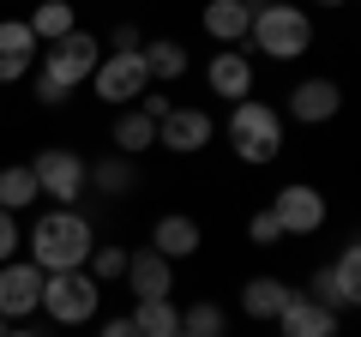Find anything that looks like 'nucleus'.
I'll return each instance as SVG.
<instances>
[{
    "instance_id": "1",
    "label": "nucleus",
    "mask_w": 361,
    "mask_h": 337,
    "mask_svg": "<svg viewBox=\"0 0 361 337\" xmlns=\"http://www.w3.org/2000/svg\"><path fill=\"white\" fill-rule=\"evenodd\" d=\"M25 247H30V265L42 277L49 271H85L90 247H97V229H90V217L78 205H49V211H37Z\"/></svg>"
},
{
    "instance_id": "2",
    "label": "nucleus",
    "mask_w": 361,
    "mask_h": 337,
    "mask_svg": "<svg viewBox=\"0 0 361 337\" xmlns=\"http://www.w3.org/2000/svg\"><path fill=\"white\" fill-rule=\"evenodd\" d=\"M283 145H289L283 115H277L265 97H241V103H229V151L241 157L247 168L277 163V157H283Z\"/></svg>"
},
{
    "instance_id": "3",
    "label": "nucleus",
    "mask_w": 361,
    "mask_h": 337,
    "mask_svg": "<svg viewBox=\"0 0 361 337\" xmlns=\"http://www.w3.org/2000/svg\"><path fill=\"white\" fill-rule=\"evenodd\" d=\"M247 42H253L265 61H301L313 49V13L307 6H289V0H271V6H253V25H247Z\"/></svg>"
},
{
    "instance_id": "4",
    "label": "nucleus",
    "mask_w": 361,
    "mask_h": 337,
    "mask_svg": "<svg viewBox=\"0 0 361 337\" xmlns=\"http://www.w3.org/2000/svg\"><path fill=\"white\" fill-rule=\"evenodd\" d=\"M37 307L49 313L54 325H90L97 307H103V283H97L90 271H49Z\"/></svg>"
},
{
    "instance_id": "5",
    "label": "nucleus",
    "mask_w": 361,
    "mask_h": 337,
    "mask_svg": "<svg viewBox=\"0 0 361 337\" xmlns=\"http://www.w3.org/2000/svg\"><path fill=\"white\" fill-rule=\"evenodd\" d=\"M97 61H103V42L90 37V30H66L61 42H49L42 49V78H54L61 91H73V85H90V73H97Z\"/></svg>"
},
{
    "instance_id": "6",
    "label": "nucleus",
    "mask_w": 361,
    "mask_h": 337,
    "mask_svg": "<svg viewBox=\"0 0 361 337\" xmlns=\"http://www.w3.org/2000/svg\"><path fill=\"white\" fill-rule=\"evenodd\" d=\"M90 91L103 97L109 109H133L145 91H151V73H145L139 54H109L103 49V61H97V73H90Z\"/></svg>"
},
{
    "instance_id": "7",
    "label": "nucleus",
    "mask_w": 361,
    "mask_h": 337,
    "mask_svg": "<svg viewBox=\"0 0 361 337\" xmlns=\"http://www.w3.org/2000/svg\"><path fill=\"white\" fill-rule=\"evenodd\" d=\"M30 175H37V193H42V199H54V205H78V199H85V157L66 151V145H49V151H37Z\"/></svg>"
},
{
    "instance_id": "8",
    "label": "nucleus",
    "mask_w": 361,
    "mask_h": 337,
    "mask_svg": "<svg viewBox=\"0 0 361 337\" xmlns=\"http://www.w3.org/2000/svg\"><path fill=\"white\" fill-rule=\"evenodd\" d=\"M271 217H277L283 235H319L325 229V193L307 181H289L283 193L271 199Z\"/></svg>"
},
{
    "instance_id": "9",
    "label": "nucleus",
    "mask_w": 361,
    "mask_h": 337,
    "mask_svg": "<svg viewBox=\"0 0 361 337\" xmlns=\"http://www.w3.org/2000/svg\"><path fill=\"white\" fill-rule=\"evenodd\" d=\"M211 133H217V121H211V109H169L163 121H157V145L175 157H199L211 145Z\"/></svg>"
},
{
    "instance_id": "10",
    "label": "nucleus",
    "mask_w": 361,
    "mask_h": 337,
    "mask_svg": "<svg viewBox=\"0 0 361 337\" xmlns=\"http://www.w3.org/2000/svg\"><path fill=\"white\" fill-rule=\"evenodd\" d=\"M42 301V271L30 259H6L0 265V319L13 325V319H30Z\"/></svg>"
},
{
    "instance_id": "11",
    "label": "nucleus",
    "mask_w": 361,
    "mask_h": 337,
    "mask_svg": "<svg viewBox=\"0 0 361 337\" xmlns=\"http://www.w3.org/2000/svg\"><path fill=\"white\" fill-rule=\"evenodd\" d=\"M283 109H289V121H301V127H325V121L343 109V91H337V78H301Z\"/></svg>"
},
{
    "instance_id": "12",
    "label": "nucleus",
    "mask_w": 361,
    "mask_h": 337,
    "mask_svg": "<svg viewBox=\"0 0 361 337\" xmlns=\"http://www.w3.org/2000/svg\"><path fill=\"white\" fill-rule=\"evenodd\" d=\"M271 325H277V337H337V313L319 307L307 289H295V295H289V307L277 313Z\"/></svg>"
},
{
    "instance_id": "13",
    "label": "nucleus",
    "mask_w": 361,
    "mask_h": 337,
    "mask_svg": "<svg viewBox=\"0 0 361 337\" xmlns=\"http://www.w3.org/2000/svg\"><path fill=\"white\" fill-rule=\"evenodd\" d=\"M205 85L223 103H241V97H253V61H247L241 49H217L205 61Z\"/></svg>"
},
{
    "instance_id": "14",
    "label": "nucleus",
    "mask_w": 361,
    "mask_h": 337,
    "mask_svg": "<svg viewBox=\"0 0 361 337\" xmlns=\"http://www.w3.org/2000/svg\"><path fill=\"white\" fill-rule=\"evenodd\" d=\"M37 49H42V42L30 37L25 18H0V85H18V78H30Z\"/></svg>"
},
{
    "instance_id": "15",
    "label": "nucleus",
    "mask_w": 361,
    "mask_h": 337,
    "mask_svg": "<svg viewBox=\"0 0 361 337\" xmlns=\"http://www.w3.org/2000/svg\"><path fill=\"white\" fill-rule=\"evenodd\" d=\"M127 289H133V301H169V289H175V265L163 259V253H127Z\"/></svg>"
},
{
    "instance_id": "16",
    "label": "nucleus",
    "mask_w": 361,
    "mask_h": 337,
    "mask_svg": "<svg viewBox=\"0 0 361 337\" xmlns=\"http://www.w3.org/2000/svg\"><path fill=\"white\" fill-rule=\"evenodd\" d=\"M199 247H205V229H199V217H180V211H169V217L151 223V253H163L169 265L175 259H193Z\"/></svg>"
},
{
    "instance_id": "17",
    "label": "nucleus",
    "mask_w": 361,
    "mask_h": 337,
    "mask_svg": "<svg viewBox=\"0 0 361 337\" xmlns=\"http://www.w3.org/2000/svg\"><path fill=\"white\" fill-rule=\"evenodd\" d=\"M205 37L217 42V49H241L247 42V25H253V6L247 0H205Z\"/></svg>"
},
{
    "instance_id": "18",
    "label": "nucleus",
    "mask_w": 361,
    "mask_h": 337,
    "mask_svg": "<svg viewBox=\"0 0 361 337\" xmlns=\"http://www.w3.org/2000/svg\"><path fill=\"white\" fill-rule=\"evenodd\" d=\"M289 295H295V289H289L283 277L259 271V277H247V283H241V313H247V319H259V325H271L277 313L289 307Z\"/></svg>"
},
{
    "instance_id": "19",
    "label": "nucleus",
    "mask_w": 361,
    "mask_h": 337,
    "mask_svg": "<svg viewBox=\"0 0 361 337\" xmlns=\"http://www.w3.org/2000/svg\"><path fill=\"white\" fill-rule=\"evenodd\" d=\"M85 187L103 199H127L139 193V163L133 157H103V163H85Z\"/></svg>"
},
{
    "instance_id": "20",
    "label": "nucleus",
    "mask_w": 361,
    "mask_h": 337,
    "mask_svg": "<svg viewBox=\"0 0 361 337\" xmlns=\"http://www.w3.org/2000/svg\"><path fill=\"white\" fill-rule=\"evenodd\" d=\"M109 139H115V157H133V163H139L145 151H157V121H145L139 109H121L115 127H109Z\"/></svg>"
},
{
    "instance_id": "21",
    "label": "nucleus",
    "mask_w": 361,
    "mask_h": 337,
    "mask_svg": "<svg viewBox=\"0 0 361 337\" xmlns=\"http://www.w3.org/2000/svg\"><path fill=\"white\" fill-rule=\"evenodd\" d=\"M145 73H151V85H175V78H187V49H180L175 37H157L139 49Z\"/></svg>"
},
{
    "instance_id": "22",
    "label": "nucleus",
    "mask_w": 361,
    "mask_h": 337,
    "mask_svg": "<svg viewBox=\"0 0 361 337\" xmlns=\"http://www.w3.org/2000/svg\"><path fill=\"white\" fill-rule=\"evenodd\" d=\"M25 25H30V37L49 49V42H61L66 30H78V13H73V0H42V6L25 18Z\"/></svg>"
},
{
    "instance_id": "23",
    "label": "nucleus",
    "mask_w": 361,
    "mask_h": 337,
    "mask_svg": "<svg viewBox=\"0 0 361 337\" xmlns=\"http://www.w3.org/2000/svg\"><path fill=\"white\" fill-rule=\"evenodd\" d=\"M127 319H133L139 337H175L180 331V307H175V301H139Z\"/></svg>"
},
{
    "instance_id": "24",
    "label": "nucleus",
    "mask_w": 361,
    "mask_h": 337,
    "mask_svg": "<svg viewBox=\"0 0 361 337\" xmlns=\"http://www.w3.org/2000/svg\"><path fill=\"white\" fill-rule=\"evenodd\" d=\"M37 175H30V163H13V168H0V211H25V205H37Z\"/></svg>"
},
{
    "instance_id": "25",
    "label": "nucleus",
    "mask_w": 361,
    "mask_h": 337,
    "mask_svg": "<svg viewBox=\"0 0 361 337\" xmlns=\"http://www.w3.org/2000/svg\"><path fill=\"white\" fill-rule=\"evenodd\" d=\"M325 271H331V283H337V295H343V307H361V247L343 241V253H337Z\"/></svg>"
},
{
    "instance_id": "26",
    "label": "nucleus",
    "mask_w": 361,
    "mask_h": 337,
    "mask_svg": "<svg viewBox=\"0 0 361 337\" xmlns=\"http://www.w3.org/2000/svg\"><path fill=\"white\" fill-rule=\"evenodd\" d=\"M180 331L187 337H229V313L217 301H193V307H180Z\"/></svg>"
},
{
    "instance_id": "27",
    "label": "nucleus",
    "mask_w": 361,
    "mask_h": 337,
    "mask_svg": "<svg viewBox=\"0 0 361 337\" xmlns=\"http://www.w3.org/2000/svg\"><path fill=\"white\" fill-rule=\"evenodd\" d=\"M85 271L97 277V283H121V271H127V247L97 241V247H90V259H85Z\"/></svg>"
},
{
    "instance_id": "28",
    "label": "nucleus",
    "mask_w": 361,
    "mask_h": 337,
    "mask_svg": "<svg viewBox=\"0 0 361 337\" xmlns=\"http://www.w3.org/2000/svg\"><path fill=\"white\" fill-rule=\"evenodd\" d=\"M247 241H253V247H277V241H283V229H277V217H271V205L247 217Z\"/></svg>"
},
{
    "instance_id": "29",
    "label": "nucleus",
    "mask_w": 361,
    "mask_h": 337,
    "mask_svg": "<svg viewBox=\"0 0 361 337\" xmlns=\"http://www.w3.org/2000/svg\"><path fill=\"white\" fill-rule=\"evenodd\" d=\"M18 247H25V229H18V217H13V211H0V265H6V259H18Z\"/></svg>"
},
{
    "instance_id": "30",
    "label": "nucleus",
    "mask_w": 361,
    "mask_h": 337,
    "mask_svg": "<svg viewBox=\"0 0 361 337\" xmlns=\"http://www.w3.org/2000/svg\"><path fill=\"white\" fill-rule=\"evenodd\" d=\"M103 49H109V54H139V49H145V37H139V25H115Z\"/></svg>"
},
{
    "instance_id": "31",
    "label": "nucleus",
    "mask_w": 361,
    "mask_h": 337,
    "mask_svg": "<svg viewBox=\"0 0 361 337\" xmlns=\"http://www.w3.org/2000/svg\"><path fill=\"white\" fill-rule=\"evenodd\" d=\"M133 109H139L145 121H163L169 109H175V97H169V91H157V85H151V91H145V97H139V103H133Z\"/></svg>"
},
{
    "instance_id": "32",
    "label": "nucleus",
    "mask_w": 361,
    "mask_h": 337,
    "mask_svg": "<svg viewBox=\"0 0 361 337\" xmlns=\"http://www.w3.org/2000/svg\"><path fill=\"white\" fill-rule=\"evenodd\" d=\"M37 103H42V109H61V103H66V91L54 85V78H42V73H37Z\"/></svg>"
},
{
    "instance_id": "33",
    "label": "nucleus",
    "mask_w": 361,
    "mask_h": 337,
    "mask_svg": "<svg viewBox=\"0 0 361 337\" xmlns=\"http://www.w3.org/2000/svg\"><path fill=\"white\" fill-rule=\"evenodd\" d=\"M97 337H139V331H133V319H103V331H97Z\"/></svg>"
},
{
    "instance_id": "34",
    "label": "nucleus",
    "mask_w": 361,
    "mask_h": 337,
    "mask_svg": "<svg viewBox=\"0 0 361 337\" xmlns=\"http://www.w3.org/2000/svg\"><path fill=\"white\" fill-rule=\"evenodd\" d=\"M6 337H42V331H25V325H6Z\"/></svg>"
},
{
    "instance_id": "35",
    "label": "nucleus",
    "mask_w": 361,
    "mask_h": 337,
    "mask_svg": "<svg viewBox=\"0 0 361 337\" xmlns=\"http://www.w3.org/2000/svg\"><path fill=\"white\" fill-rule=\"evenodd\" d=\"M319 6H325V13H331V6H349V0H319Z\"/></svg>"
},
{
    "instance_id": "36",
    "label": "nucleus",
    "mask_w": 361,
    "mask_h": 337,
    "mask_svg": "<svg viewBox=\"0 0 361 337\" xmlns=\"http://www.w3.org/2000/svg\"><path fill=\"white\" fill-rule=\"evenodd\" d=\"M0 337H6V319H0Z\"/></svg>"
},
{
    "instance_id": "37",
    "label": "nucleus",
    "mask_w": 361,
    "mask_h": 337,
    "mask_svg": "<svg viewBox=\"0 0 361 337\" xmlns=\"http://www.w3.org/2000/svg\"><path fill=\"white\" fill-rule=\"evenodd\" d=\"M175 337H187V331H175Z\"/></svg>"
}]
</instances>
